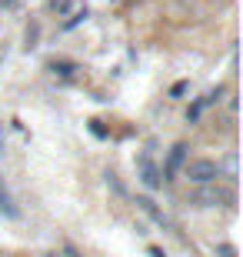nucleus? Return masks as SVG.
Listing matches in <instances>:
<instances>
[{"instance_id":"nucleus-11","label":"nucleus","mask_w":243,"mask_h":257,"mask_svg":"<svg viewBox=\"0 0 243 257\" xmlns=\"http://www.w3.org/2000/svg\"><path fill=\"white\" fill-rule=\"evenodd\" d=\"M67 257H80V254H77V250H70V247H67Z\"/></svg>"},{"instance_id":"nucleus-2","label":"nucleus","mask_w":243,"mask_h":257,"mask_svg":"<svg viewBox=\"0 0 243 257\" xmlns=\"http://www.w3.org/2000/svg\"><path fill=\"white\" fill-rule=\"evenodd\" d=\"M183 174H187V181H193V184H213L223 171H220V164L210 161V157H193V161H187Z\"/></svg>"},{"instance_id":"nucleus-6","label":"nucleus","mask_w":243,"mask_h":257,"mask_svg":"<svg viewBox=\"0 0 243 257\" xmlns=\"http://www.w3.org/2000/svg\"><path fill=\"white\" fill-rule=\"evenodd\" d=\"M50 70H54L57 77H67V80H74L80 67H77V64H70V60H54V64H50Z\"/></svg>"},{"instance_id":"nucleus-5","label":"nucleus","mask_w":243,"mask_h":257,"mask_svg":"<svg viewBox=\"0 0 243 257\" xmlns=\"http://www.w3.org/2000/svg\"><path fill=\"white\" fill-rule=\"evenodd\" d=\"M187 161V144H177L173 151H170V161H167V174H177Z\"/></svg>"},{"instance_id":"nucleus-10","label":"nucleus","mask_w":243,"mask_h":257,"mask_svg":"<svg viewBox=\"0 0 243 257\" xmlns=\"http://www.w3.org/2000/svg\"><path fill=\"white\" fill-rule=\"evenodd\" d=\"M150 254H153V257H163V250H160V247H150Z\"/></svg>"},{"instance_id":"nucleus-1","label":"nucleus","mask_w":243,"mask_h":257,"mask_svg":"<svg viewBox=\"0 0 243 257\" xmlns=\"http://www.w3.org/2000/svg\"><path fill=\"white\" fill-rule=\"evenodd\" d=\"M190 204L196 207H226V204H233V191L230 187H220V184H200L193 194H190Z\"/></svg>"},{"instance_id":"nucleus-8","label":"nucleus","mask_w":243,"mask_h":257,"mask_svg":"<svg viewBox=\"0 0 243 257\" xmlns=\"http://www.w3.org/2000/svg\"><path fill=\"white\" fill-rule=\"evenodd\" d=\"M187 80H180V84H173V90H170V97H180V94H187Z\"/></svg>"},{"instance_id":"nucleus-9","label":"nucleus","mask_w":243,"mask_h":257,"mask_svg":"<svg viewBox=\"0 0 243 257\" xmlns=\"http://www.w3.org/2000/svg\"><path fill=\"white\" fill-rule=\"evenodd\" d=\"M220 257H236V247L233 244H220Z\"/></svg>"},{"instance_id":"nucleus-3","label":"nucleus","mask_w":243,"mask_h":257,"mask_svg":"<svg viewBox=\"0 0 243 257\" xmlns=\"http://www.w3.org/2000/svg\"><path fill=\"white\" fill-rule=\"evenodd\" d=\"M0 214H4V217H10V220H17V217H20V207L14 204V194L7 191L4 177H0Z\"/></svg>"},{"instance_id":"nucleus-4","label":"nucleus","mask_w":243,"mask_h":257,"mask_svg":"<svg viewBox=\"0 0 243 257\" xmlns=\"http://www.w3.org/2000/svg\"><path fill=\"white\" fill-rule=\"evenodd\" d=\"M137 204H140V210H147L150 217L157 220L160 227H170V217H167V214H163V210H160V207H157V204H153L150 197H137Z\"/></svg>"},{"instance_id":"nucleus-7","label":"nucleus","mask_w":243,"mask_h":257,"mask_svg":"<svg viewBox=\"0 0 243 257\" xmlns=\"http://www.w3.org/2000/svg\"><path fill=\"white\" fill-rule=\"evenodd\" d=\"M140 167H143V184H147V187H160V174H157V167H153L147 157L140 161Z\"/></svg>"}]
</instances>
